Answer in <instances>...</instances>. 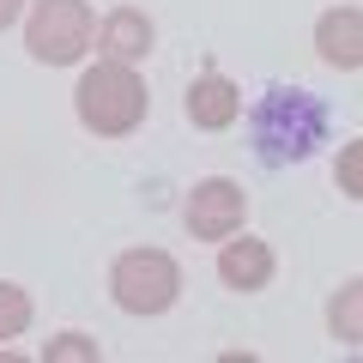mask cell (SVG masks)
<instances>
[{"label": "cell", "instance_id": "cell-1", "mask_svg": "<svg viewBox=\"0 0 363 363\" xmlns=\"http://www.w3.org/2000/svg\"><path fill=\"white\" fill-rule=\"evenodd\" d=\"M327 104L321 97H309V91L297 85H279L267 91L255 109H248V140H255V157L260 164H303V157L315 152V145H327Z\"/></svg>", "mask_w": 363, "mask_h": 363}, {"label": "cell", "instance_id": "cell-2", "mask_svg": "<svg viewBox=\"0 0 363 363\" xmlns=\"http://www.w3.org/2000/svg\"><path fill=\"white\" fill-rule=\"evenodd\" d=\"M79 104V121H85V133H97V140H121V133H133L145 121V79L133 73V67L121 61H97L85 79H79L73 91Z\"/></svg>", "mask_w": 363, "mask_h": 363}, {"label": "cell", "instance_id": "cell-3", "mask_svg": "<svg viewBox=\"0 0 363 363\" xmlns=\"http://www.w3.org/2000/svg\"><path fill=\"white\" fill-rule=\"evenodd\" d=\"M109 291L128 315H164L182 297V267L164 248H128V255L109 267Z\"/></svg>", "mask_w": 363, "mask_h": 363}, {"label": "cell", "instance_id": "cell-4", "mask_svg": "<svg viewBox=\"0 0 363 363\" xmlns=\"http://www.w3.org/2000/svg\"><path fill=\"white\" fill-rule=\"evenodd\" d=\"M97 37V18H91L85 0H37L25 25V49L37 55L43 67H73L79 55Z\"/></svg>", "mask_w": 363, "mask_h": 363}, {"label": "cell", "instance_id": "cell-5", "mask_svg": "<svg viewBox=\"0 0 363 363\" xmlns=\"http://www.w3.org/2000/svg\"><path fill=\"white\" fill-rule=\"evenodd\" d=\"M242 212H248V194L230 176H212V182H194L182 218H188V230H194L200 242H224L230 230H242Z\"/></svg>", "mask_w": 363, "mask_h": 363}, {"label": "cell", "instance_id": "cell-6", "mask_svg": "<svg viewBox=\"0 0 363 363\" xmlns=\"http://www.w3.org/2000/svg\"><path fill=\"white\" fill-rule=\"evenodd\" d=\"M272 248L267 242H255V236H242V230H230L218 242V279L230 291H267L272 285Z\"/></svg>", "mask_w": 363, "mask_h": 363}, {"label": "cell", "instance_id": "cell-7", "mask_svg": "<svg viewBox=\"0 0 363 363\" xmlns=\"http://www.w3.org/2000/svg\"><path fill=\"white\" fill-rule=\"evenodd\" d=\"M236 116H242V91H236L224 73H206V79H194V85H188V121H194L200 133L230 128Z\"/></svg>", "mask_w": 363, "mask_h": 363}, {"label": "cell", "instance_id": "cell-8", "mask_svg": "<svg viewBox=\"0 0 363 363\" xmlns=\"http://www.w3.org/2000/svg\"><path fill=\"white\" fill-rule=\"evenodd\" d=\"M315 49H321L327 67H357L363 61V13L357 6H333V13H321V25H315Z\"/></svg>", "mask_w": 363, "mask_h": 363}, {"label": "cell", "instance_id": "cell-9", "mask_svg": "<svg viewBox=\"0 0 363 363\" xmlns=\"http://www.w3.org/2000/svg\"><path fill=\"white\" fill-rule=\"evenodd\" d=\"M97 43H104L109 61L133 67V61H145V55H152V18L133 13V6H116V13L104 18V30H97Z\"/></svg>", "mask_w": 363, "mask_h": 363}, {"label": "cell", "instance_id": "cell-10", "mask_svg": "<svg viewBox=\"0 0 363 363\" xmlns=\"http://www.w3.org/2000/svg\"><path fill=\"white\" fill-rule=\"evenodd\" d=\"M327 321H333V333L345 339V345H357V339H363V285H345V291H339V303H333Z\"/></svg>", "mask_w": 363, "mask_h": 363}, {"label": "cell", "instance_id": "cell-11", "mask_svg": "<svg viewBox=\"0 0 363 363\" xmlns=\"http://www.w3.org/2000/svg\"><path fill=\"white\" fill-rule=\"evenodd\" d=\"M25 327H30V291L0 279V339H18Z\"/></svg>", "mask_w": 363, "mask_h": 363}, {"label": "cell", "instance_id": "cell-12", "mask_svg": "<svg viewBox=\"0 0 363 363\" xmlns=\"http://www.w3.org/2000/svg\"><path fill=\"white\" fill-rule=\"evenodd\" d=\"M49 363H97V345L85 333H61V339H49Z\"/></svg>", "mask_w": 363, "mask_h": 363}, {"label": "cell", "instance_id": "cell-13", "mask_svg": "<svg viewBox=\"0 0 363 363\" xmlns=\"http://www.w3.org/2000/svg\"><path fill=\"white\" fill-rule=\"evenodd\" d=\"M339 188H345L351 200L363 194V145H345V157H339Z\"/></svg>", "mask_w": 363, "mask_h": 363}, {"label": "cell", "instance_id": "cell-14", "mask_svg": "<svg viewBox=\"0 0 363 363\" xmlns=\"http://www.w3.org/2000/svg\"><path fill=\"white\" fill-rule=\"evenodd\" d=\"M18 6H25V0H0V30H6V25L18 18Z\"/></svg>", "mask_w": 363, "mask_h": 363}]
</instances>
